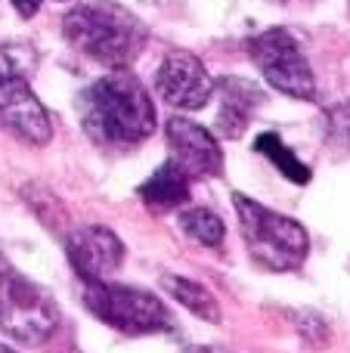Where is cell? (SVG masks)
Here are the masks:
<instances>
[{
    "instance_id": "6da1fadb",
    "label": "cell",
    "mask_w": 350,
    "mask_h": 353,
    "mask_svg": "<svg viewBox=\"0 0 350 353\" xmlns=\"http://www.w3.org/2000/svg\"><path fill=\"white\" fill-rule=\"evenodd\" d=\"M78 115L96 146L130 149L155 130V105L149 90L124 68L93 81L78 97Z\"/></svg>"
},
{
    "instance_id": "2e32d148",
    "label": "cell",
    "mask_w": 350,
    "mask_h": 353,
    "mask_svg": "<svg viewBox=\"0 0 350 353\" xmlns=\"http://www.w3.org/2000/svg\"><path fill=\"white\" fill-rule=\"evenodd\" d=\"M41 3H47V0H12V6H16V12L22 19H31L37 10H41Z\"/></svg>"
},
{
    "instance_id": "3957f363",
    "label": "cell",
    "mask_w": 350,
    "mask_h": 353,
    "mask_svg": "<svg viewBox=\"0 0 350 353\" xmlns=\"http://www.w3.org/2000/svg\"><path fill=\"white\" fill-rule=\"evenodd\" d=\"M233 205L239 214L242 239H245L254 263H260L270 273H289V270L301 267L304 257H307L310 239L298 220L270 211V208H264L260 201L248 199L242 192L233 195Z\"/></svg>"
},
{
    "instance_id": "9a60e30c",
    "label": "cell",
    "mask_w": 350,
    "mask_h": 353,
    "mask_svg": "<svg viewBox=\"0 0 350 353\" xmlns=\"http://www.w3.org/2000/svg\"><path fill=\"white\" fill-rule=\"evenodd\" d=\"M180 226H183L186 236H192L196 242L202 245H220L223 242V220L217 217L214 211H208V208H192V211H183L180 214Z\"/></svg>"
},
{
    "instance_id": "ac0fdd59",
    "label": "cell",
    "mask_w": 350,
    "mask_h": 353,
    "mask_svg": "<svg viewBox=\"0 0 350 353\" xmlns=\"http://www.w3.org/2000/svg\"><path fill=\"white\" fill-rule=\"evenodd\" d=\"M279 3H304V0H279Z\"/></svg>"
},
{
    "instance_id": "277c9868",
    "label": "cell",
    "mask_w": 350,
    "mask_h": 353,
    "mask_svg": "<svg viewBox=\"0 0 350 353\" xmlns=\"http://www.w3.org/2000/svg\"><path fill=\"white\" fill-rule=\"evenodd\" d=\"M59 325V307L41 285L12 267H0V332L12 341L41 344Z\"/></svg>"
},
{
    "instance_id": "7a4b0ae2",
    "label": "cell",
    "mask_w": 350,
    "mask_h": 353,
    "mask_svg": "<svg viewBox=\"0 0 350 353\" xmlns=\"http://www.w3.org/2000/svg\"><path fill=\"white\" fill-rule=\"evenodd\" d=\"M62 34L78 53L109 68H127L146 47L143 22L109 0L78 3L62 19Z\"/></svg>"
},
{
    "instance_id": "4fadbf2b",
    "label": "cell",
    "mask_w": 350,
    "mask_h": 353,
    "mask_svg": "<svg viewBox=\"0 0 350 353\" xmlns=\"http://www.w3.org/2000/svg\"><path fill=\"white\" fill-rule=\"evenodd\" d=\"M161 288L171 294L177 304H183L189 313H196L205 323H220V304L214 301V294L198 282H189L183 276H161Z\"/></svg>"
},
{
    "instance_id": "52a82bcc",
    "label": "cell",
    "mask_w": 350,
    "mask_h": 353,
    "mask_svg": "<svg viewBox=\"0 0 350 353\" xmlns=\"http://www.w3.org/2000/svg\"><path fill=\"white\" fill-rule=\"evenodd\" d=\"M248 56L267 84L276 87L279 93L291 99H313L316 97V81L310 72L307 56L301 53V43L289 34L285 28H267L258 37L248 41Z\"/></svg>"
},
{
    "instance_id": "e0dca14e",
    "label": "cell",
    "mask_w": 350,
    "mask_h": 353,
    "mask_svg": "<svg viewBox=\"0 0 350 353\" xmlns=\"http://www.w3.org/2000/svg\"><path fill=\"white\" fill-rule=\"evenodd\" d=\"M0 353H16V350H10V347H6V344H0Z\"/></svg>"
},
{
    "instance_id": "d6986e66",
    "label": "cell",
    "mask_w": 350,
    "mask_h": 353,
    "mask_svg": "<svg viewBox=\"0 0 350 353\" xmlns=\"http://www.w3.org/2000/svg\"><path fill=\"white\" fill-rule=\"evenodd\" d=\"M196 353H220V350H196Z\"/></svg>"
},
{
    "instance_id": "8fae6325",
    "label": "cell",
    "mask_w": 350,
    "mask_h": 353,
    "mask_svg": "<svg viewBox=\"0 0 350 353\" xmlns=\"http://www.w3.org/2000/svg\"><path fill=\"white\" fill-rule=\"evenodd\" d=\"M260 105V90L242 78H227L223 81V99H220V115H217V128L220 137L227 140H239L245 134L251 112Z\"/></svg>"
},
{
    "instance_id": "8992f818",
    "label": "cell",
    "mask_w": 350,
    "mask_h": 353,
    "mask_svg": "<svg viewBox=\"0 0 350 353\" xmlns=\"http://www.w3.org/2000/svg\"><path fill=\"white\" fill-rule=\"evenodd\" d=\"M0 124L31 146H47L53 137V121L25 81V65L12 47L0 50Z\"/></svg>"
},
{
    "instance_id": "ba28073f",
    "label": "cell",
    "mask_w": 350,
    "mask_h": 353,
    "mask_svg": "<svg viewBox=\"0 0 350 353\" xmlns=\"http://www.w3.org/2000/svg\"><path fill=\"white\" fill-rule=\"evenodd\" d=\"M155 90L174 109L196 112L208 105V99L214 97V78L208 74L198 56L174 50L161 59L158 74H155Z\"/></svg>"
},
{
    "instance_id": "30bf717a",
    "label": "cell",
    "mask_w": 350,
    "mask_h": 353,
    "mask_svg": "<svg viewBox=\"0 0 350 353\" xmlns=\"http://www.w3.org/2000/svg\"><path fill=\"white\" fill-rule=\"evenodd\" d=\"M68 261L84 282H105L124 261V245L105 226H81L68 236Z\"/></svg>"
},
{
    "instance_id": "9c48e42d",
    "label": "cell",
    "mask_w": 350,
    "mask_h": 353,
    "mask_svg": "<svg viewBox=\"0 0 350 353\" xmlns=\"http://www.w3.org/2000/svg\"><path fill=\"white\" fill-rule=\"evenodd\" d=\"M165 137L167 149H171V161L177 168H183L192 180L196 176H220L223 152L211 130H205L202 124L189 121V118H171L165 128Z\"/></svg>"
},
{
    "instance_id": "5bb4252c",
    "label": "cell",
    "mask_w": 350,
    "mask_h": 353,
    "mask_svg": "<svg viewBox=\"0 0 350 353\" xmlns=\"http://www.w3.org/2000/svg\"><path fill=\"white\" fill-rule=\"evenodd\" d=\"M254 149H258L260 155H267V159H270L279 171L289 176L291 183H307L310 180V168L301 165V161H298V155L291 152V149L285 146L276 134H260L258 143H254Z\"/></svg>"
},
{
    "instance_id": "7c38bea8",
    "label": "cell",
    "mask_w": 350,
    "mask_h": 353,
    "mask_svg": "<svg viewBox=\"0 0 350 353\" xmlns=\"http://www.w3.org/2000/svg\"><path fill=\"white\" fill-rule=\"evenodd\" d=\"M189 189H192V176L177 168L174 161H165L146 183L140 186V199L146 201V208L152 211H174L183 201H189Z\"/></svg>"
},
{
    "instance_id": "5b68a950",
    "label": "cell",
    "mask_w": 350,
    "mask_h": 353,
    "mask_svg": "<svg viewBox=\"0 0 350 353\" xmlns=\"http://www.w3.org/2000/svg\"><path fill=\"white\" fill-rule=\"evenodd\" d=\"M84 307L105 325L127 335H152L171 329V313L155 294L109 282H84Z\"/></svg>"
}]
</instances>
